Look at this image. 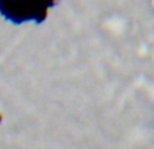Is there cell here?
<instances>
[{"instance_id":"6da1fadb","label":"cell","mask_w":154,"mask_h":149,"mask_svg":"<svg viewBox=\"0 0 154 149\" xmlns=\"http://www.w3.org/2000/svg\"><path fill=\"white\" fill-rule=\"evenodd\" d=\"M51 5H53V3H31V4H27V8L24 7L22 11H16L14 8H11V10L4 8L2 12H4L5 16L11 21H14L15 23L26 22L30 19L41 22L46 18V14H48L49 8Z\"/></svg>"}]
</instances>
